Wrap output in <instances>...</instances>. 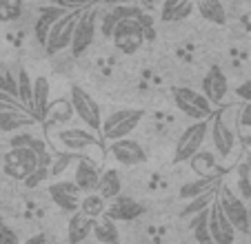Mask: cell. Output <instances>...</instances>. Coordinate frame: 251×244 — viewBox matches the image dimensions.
Instances as JSON below:
<instances>
[{"mask_svg": "<svg viewBox=\"0 0 251 244\" xmlns=\"http://www.w3.org/2000/svg\"><path fill=\"white\" fill-rule=\"evenodd\" d=\"M69 104L74 109V116H78L87 124L89 131H100L102 127V116H100V107L91 94H87L82 87H71L69 91Z\"/></svg>", "mask_w": 251, "mask_h": 244, "instance_id": "obj_6", "label": "cell"}, {"mask_svg": "<svg viewBox=\"0 0 251 244\" xmlns=\"http://www.w3.org/2000/svg\"><path fill=\"white\" fill-rule=\"evenodd\" d=\"M38 169V155L31 149H9L2 155V171L14 180H27Z\"/></svg>", "mask_w": 251, "mask_h": 244, "instance_id": "obj_9", "label": "cell"}, {"mask_svg": "<svg viewBox=\"0 0 251 244\" xmlns=\"http://www.w3.org/2000/svg\"><path fill=\"white\" fill-rule=\"evenodd\" d=\"M31 82V118L36 122H43L49 107V89L51 87H49V80L45 75H36Z\"/></svg>", "mask_w": 251, "mask_h": 244, "instance_id": "obj_19", "label": "cell"}, {"mask_svg": "<svg viewBox=\"0 0 251 244\" xmlns=\"http://www.w3.org/2000/svg\"><path fill=\"white\" fill-rule=\"evenodd\" d=\"M31 85L33 82L29 78V73L25 69H20L16 73V98H18L23 111L29 113V116H31Z\"/></svg>", "mask_w": 251, "mask_h": 244, "instance_id": "obj_27", "label": "cell"}, {"mask_svg": "<svg viewBox=\"0 0 251 244\" xmlns=\"http://www.w3.org/2000/svg\"><path fill=\"white\" fill-rule=\"evenodd\" d=\"M53 145H58L60 149H65L67 153H78L82 149H89V146L98 145V136L89 129H82V127H67L56 131L53 136Z\"/></svg>", "mask_w": 251, "mask_h": 244, "instance_id": "obj_11", "label": "cell"}, {"mask_svg": "<svg viewBox=\"0 0 251 244\" xmlns=\"http://www.w3.org/2000/svg\"><path fill=\"white\" fill-rule=\"evenodd\" d=\"M23 16V2L18 0H0V23H14Z\"/></svg>", "mask_w": 251, "mask_h": 244, "instance_id": "obj_33", "label": "cell"}, {"mask_svg": "<svg viewBox=\"0 0 251 244\" xmlns=\"http://www.w3.org/2000/svg\"><path fill=\"white\" fill-rule=\"evenodd\" d=\"M94 235L98 242L102 244H120V231L116 226V222H111L107 216H102L100 220H96Z\"/></svg>", "mask_w": 251, "mask_h": 244, "instance_id": "obj_28", "label": "cell"}, {"mask_svg": "<svg viewBox=\"0 0 251 244\" xmlns=\"http://www.w3.org/2000/svg\"><path fill=\"white\" fill-rule=\"evenodd\" d=\"M196 9H198V14L211 24L223 27V24L227 23V11H225V5L220 0H200L198 5H196Z\"/></svg>", "mask_w": 251, "mask_h": 244, "instance_id": "obj_26", "label": "cell"}, {"mask_svg": "<svg viewBox=\"0 0 251 244\" xmlns=\"http://www.w3.org/2000/svg\"><path fill=\"white\" fill-rule=\"evenodd\" d=\"M142 118H145V109L127 107V109L111 111L109 116L102 120L100 136H102V140L109 142V145L116 140H125V138H129L136 131V127L142 122Z\"/></svg>", "mask_w": 251, "mask_h": 244, "instance_id": "obj_1", "label": "cell"}, {"mask_svg": "<svg viewBox=\"0 0 251 244\" xmlns=\"http://www.w3.org/2000/svg\"><path fill=\"white\" fill-rule=\"evenodd\" d=\"M9 109H16V111H23L20 102L14 98V96L5 94V91H0V111H9Z\"/></svg>", "mask_w": 251, "mask_h": 244, "instance_id": "obj_38", "label": "cell"}, {"mask_svg": "<svg viewBox=\"0 0 251 244\" xmlns=\"http://www.w3.org/2000/svg\"><path fill=\"white\" fill-rule=\"evenodd\" d=\"M249 180H251V173H249Z\"/></svg>", "mask_w": 251, "mask_h": 244, "instance_id": "obj_43", "label": "cell"}, {"mask_svg": "<svg viewBox=\"0 0 251 244\" xmlns=\"http://www.w3.org/2000/svg\"><path fill=\"white\" fill-rule=\"evenodd\" d=\"M78 211H82L85 216L94 218V220H100V218L104 216V211H107V202H104L98 193H89V195L80 197V209H78Z\"/></svg>", "mask_w": 251, "mask_h": 244, "instance_id": "obj_29", "label": "cell"}, {"mask_svg": "<svg viewBox=\"0 0 251 244\" xmlns=\"http://www.w3.org/2000/svg\"><path fill=\"white\" fill-rule=\"evenodd\" d=\"M209 233H211L213 244H236V229L225 218L216 200L209 207Z\"/></svg>", "mask_w": 251, "mask_h": 244, "instance_id": "obj_16", "label": "cell"}, {"mask_svg": "<svg viewBox=\"0 0 251 244\" xmlns=\"http://www.w3.org/2000/svg\"><path fill=\"white\" fill-rule=\"evenodd\" d=\"M209 133V120L202 122H194L191 127H187L180 133L178 142H176V151H174V165H180V162H189L194 155L200 153L204 140H207Z\"/></svg>", "mask_w": 251, "mask_h": 244, "instance_id": "obj_5", "label": "cell"}, {"mask_svg": "<svg viewBox=\"0 0 251 244\" xmlns=\"http://www.w3.org/2000/svg\"><path fill=\"white\" fill-rule=\"evenodd\" d=\"M236 96L240 100H245V104L251 102V78L245 80V82H240V85L236 87Z\"/></svg>", "mask_w": 251, "mask_h": 244, "instance_id": "obj_41", "label": "cell"}, {"mask_svg": "<svg viewBox=\"0 0 251 244\" xmlns=\"http://www.w3.org/2000/svg\"><path fill=\"white\" fill-rule=\"evenodd\" d=\"M0 244H20V238L11 226L0 224Z\"/></svg>", "mask_w": 251, "mask_h": 244, "instance_id": "obj_37", "label": "cell"}, {"mask_svg": "<svg viewBox=\"0 0 251 244\" xmlns=\"http://www.w3.org/2000/svg\"><path fill=\"white\" fill-rule=\"evenodd\" d=\"M196 5L189 0H167L162 5V23H180L194 14Z\"/></svg>", "mask_w": 251, "mask_h": 244, "instance_id": "obj_24", "label": "cell"}, {"mask_svg": "<svg viewBox=\"0 0 251 244\" xmlns=\"http://www.w3.org/2000/svg\"><path fill=\"white\" fill-rule=\"evenodd\" d=\"M98 180H100L98 167H96L89 158H85V155L76 158V171H74V180H71V182L80 189L82 195L96 193V189H98Z\"/></svg>", "mask_w": 251, "mask_h": 244, "instance_id": "obj_17", "label": "cell"}, {"mask_svg": "<svg viewBox=\"0 0 251 244\" xmlns=\"http://www.w3.org/2000/svg\"><path fill=\"white\" fill-rule=\"evenodd\" d=\"M220 184H223V178H220L218 173L207 175V178L189 180V182H185V184L180 187V197L189 202V200H194V197L204 195V193H209V191H216Z\"/></svg>", "mask_w": 251, "mask_h": 244, "instance_id": "obj_21", "label": "cell"}, {"mask_svg": "<svg viewBox=\"0 0 251 244\" xmlns=\"http://www.w3.org/2000/svg\"><path fill=\"white\" fill-rule=\"evenodd\" d=\"M249 173H251V167L247 162H242L238 167V197L242 202L245 200H251V180H249Z\"/></svg>", "mask_w": 251, "mask_h": 244, "instance_id": "obj_34", "label": "cell"}, {"mask_svg": "<svg viewBox=\"0 0 251 244\" xmlns=\"http://www.w3.org/2000/svg\"><path fill=\"white\" fill-rule=\"evenodd\" d=\"M218 189H220V187H218ZM218 189H216V191L204 193V195L194 197V200H189V202H187V207L182 209V216H185V218H194V216H198L200 211H207V209L213 204L216 195H218Z\"/></svg>", "mask_w": 251, "mask_h": 244, "instance_id": "obj_31", "label": "cell"}, {"mask_svg": "<svg viewBox=\"0 0 251 244\" xmlns=\"http://www.w3.org/2000/svg\"><path fill=\"white\" fill-rule=\"evenodd\" d=\"M85 7L87 5L76 7V9H69L65 16H60V18L56 20V24L51 27V31H49V36H47V43H45V49H47L49 56L60 53L62 49H69L71 47V40H74V29H76L78 18H80V14H82V9H85Z\"/></svg>", "mask_w": 251, "mask_h": 244, "instance_id": "obj_4", "label": "cell"}, {"mask_svg": "<svg viewBox=\"0 0 251 244\" xmlns=\"http://www.w3.org/2000/svg\"><path fill=\"white\" fill-rule=\"evenodd\" d=\"M220 211L225 213L231 226L236 229V233H249L251 229V218H249V209L245 207V202L238 197V193H233L231 187L227 184H220L218 195H216Z\"/></svg>", "mask_w": 251, "mask_h": 244, "instance_id": "obj_2", "label": "cell"}, {"mask_svg": "<svg viewBox=\"0 0 251 244\" xmlns=\"http://www.w3.org/2000/svg\"><path fill=\"white\" fill-rule=\"evenodd\" d=\"M200 94L207 98V102L211 107L220 104L229 94V80L225 75V71L220 67H211V69L204 73L202 85H200Z\"/></svg>", "mask_w": 251, "mask_h": 244, "instance_id": "obj_14", "label": "cell"}, {"mask_svg": "<svg viewBox=\"0 0 251 244\" xmlns=\"http://www.w3.org/2000/svg\"><path fill=\"white\" fill-rule=\"evenodd\" d=\"M80 189L71 180H58V182L49 184V197L51 202L56 204L60 211H67V213H74L80 209Z\"/></svg>", "mask_w": 251, "mask_h": 244, "instance_id": "obj_12", "label": "cell"}, {"mask_svg": "<svg viewBox=\"0 0 251 244\" xmlns=\"http://www.w3.org/2000/svg\"><path fill=\"white\" fill-rule=\"evenodd\" d=\"M69 11V7L62 5H49V7H40L38 9V18H36V24H33V33H36V40L45 47L47 43V36L51 31V27L56 24V20L60 16H65Z\"/></svg>", "mask_w": 251, "mask_h": 244, "instance_id": "obj_18", "label": "cell"}, {"mask_svg": "<svg viewBox=\"0 0 251 244\" xmlns=\"http://www.w3.org/2000/svg\"><path fill=\"white\" fill-rule=\"evenodd\" d=\"M74 118V109H71V104H69V100H56V102H49V107H47V113H45V120H43V124H45V129H51L53 124H67V122Z\"/></svg>", "mask_w": 251, "mask_h": 244, "instance_id": "obj_23", "label": "cell"}, {"mask_svg": "<svg viewBox=\"0 0 251 244\" xmlns=\"http://www.w3.org/2000/svg\"><path fill=\"white\" fill-rule=\"evenodd\" d=\"M109 155L123 167H138V165H142V162H147V149L138 140H131V138L111 142Z\"/></svg>", "mask_w": 251, "mask_h": 244, "instance_id": "obj_13", "label": "cell"}, {"mask_svg": "<svg viewBox=\"0 0 251 244\" xmlns=\"http://www.w3.org/2000/svg\"><path fill=\"white\" fill-rule=\"evenodd\" d=\"M33 118L25 111H16V109H9V111H0V133H11L18 131V129L27 127V124H33Z\"/></svg>", "mask_w": 251, "mask_h": 244, "instance_id": "obj_25", "label": "cell"}, {"mask_svg": "<svg viewBox=\"0 0 251 244\" xmlns=\"http://www.w3.org/2000/svg\"><path fill=\"white\" fill-rule=\"evenodd\" d=\"M120 191H123L120 173H118L116 169H104L102 173H100L98 189H96V193H98V195L102 197L104 202H111L114 197H118V195H120Z\"/></svg>", "mask_w": 251, "mask_h": 244, "instance_id": "obj_22", "label": "cell"}, {"mask_svg": "<svg viewBox=\"0 0 251 244\" xmlns=\"http://www.w3.org/2000/svg\"><path fill=\"white\" fill-rule=\"evenodd\" d=\"M191 231H194V238L198 244H213L211 233H209V209L207 211H200L198 216L191 218Z\"/></svg>", "mask_w": 251, "mask_h": 244, "instance_id": "obj_30", "label": "cell"}, {"mask_svg": "<svg viewBox=\"0 0 251 244\" xmlns=\"http://www.w3.org/2000/svg\"><path fill=\"white\" fill-rule=\"evenodd\" d=\"M23 244H47V235H45V233H36V235H31L29 240H25Z\"/></svg>", "mask_w": 251, "mask_h": 244, "instance_id": "obj_42", "label": "cell"}, {"mask_svg": "<svg viewBox=\"0 0 251 244\" xmlns=\"http://www.w3.org/2000/svg\"><path fill=\"white\" fill-rule=\"evenodd\" d=\"M98 23H100V33H102L104 38H111V33H114V29L118 27L120 20L116 18V14L111 9H107L104 14L98 16Z\"/></svg>", "mask_w": 251, "mask_h": 244, "instance_id": "obj_35", "label": "cell"}, {"mask_svg": "<svg viewBox=\"0 0 251 244\" xmlns=\"http://www.w3.org/2000/svg\"><path fill=\"white\" fill-rule=\"evenodd\" d=\"M189 162H191L194 171L200 175V178H207V175L216 173V160H213L211 153H204V151H200V153L194 155Z\"/></svg>", "mask_w": 251, "mask_h": 244, "instance_id": "obj_32", "label": "cell"}, {"mask_svg": "<svg viewBox=\"0 0 251 244\" xmlns=\"http://www.w3.org/2000/svg\"><path fill=\"white\" fill-rule=\"evenodd\" d=\"M142 213H145V204H142V202H138L136 197H131V195H123V193H120L118 197H114V200L107 204L104 216L109 218L111 222H133V220H138Z\"/></svg>", "mask_w": 251, "mask_h": 244, "instance_id": "obj_15", "label": "cell"}, {"mask_svg": "<svg viewBox=\"0 0 251 244\" xmlns=\"http://www.w3.org/2000/svg\"><path fill=\"white\" fill-rule=\"evenodd\" d=\"M238 124L245 129H251V102L242 104L240 113H238Z\"/></svg>", "mask_w": 251, "mask_h": 244, "instance_id": "obj_40", "label": "cell"}, {"mask_svg": "<svg viewBox=\"0 0 251 244\" xmlns=\"http://www.w3.org/2000/svg\"><path fill=\"white\" fill-rule=\"evenodd\" d=\"M98 16H100V11L91 5H87L82 9L76 29H74V40H71V47H69L74 56H82L94 45L96 29H98Z\"/></svg>", "mask_w": 251, "mask_h": 244, "instance_id": "obj_7", "label": "cell"}, {"mask_svg": "<svg viewBox=\"0 0 251 244\" xmlns=\"http://www.w3.org/2000/svg\"><path fill=\"white\" fill-rule=\"evenodd\" d=\"M209 133H211L213 149L220 158H229L236 149V129L231 127V122H227L223 111H213L209 118Z\"/></svg>", "mask_w": 251, "mask_h": 244, "instance_id": "obj_8", "label": "cell"}, {"mask_svg": "<svg viewBox=\"0 0 251 244\" xmlns=\"http://www.w3.org/2000/svg\"><path fill=\"white\" fill-rule=\"evenodd\" d=\"M49 178V167H38V169L33 171L31 175H29L27 180H25V187L29 189H36L40 182H45V180Z\"/></svg>", "mask_w": 251, "mask_h": 244, "instance_id": "obj_36", "label": "cell"}, {"mask_svg": "<svg viewBox=\"0 0 251 244\" xmlns=\"http://www.w3.org/2000/svg\"><path fill=\"white\" fill-rule=\"evenodd\" d=\"M96 220L89 216H85L82 211H76L69 218V224H67V242L69 244H80L94 233Z\"/></svg>", "mask_w": 251, "mask_h": 244, "instance_id": "obj_20", "label": "cell"}, {"mask_svg": "<svg viewBox=\"0 0 251 244\" xmlns=\"http://www.w3.org/2000/svg\"><path fill=\"white\" fill-rule=\"evenodd\" d=\"M171 98H174L176 107L196 122L209 120L213 116V107L207 102V98L200 91L191 89V87H174L171 89Z\"/></svg>", "mask_w": 251, "mask_h": 244, "instance_id": "obj_3", "label": "cell"}, {"mask_svg": "<svg viewBox=\"0 0 251 244\" xmlns=\"http://www.w3.org/2000/svg\"><path fill=\"white\" fill-rule=\"evenodd\" d=\"M33 142V136H29V133H20V136H14L9 140L11 149H29V145Z\"/></svg>", "mask_w": 251, "mask_h": 244, "instance_id": "obj_39", "label": "cell"}, {"mask_svg": "<svg viewBox=\"0 0 251 244\" xmlns=\"http://www.w3.org/2000/svg\"><path fill=\"white\" fill-rule=\"evenodd\" d=\"M111 43H114V47L118 51L131 56L145 45V29L140 27L138 20H123L111 33Z\"/></svg>", "mask_w": 251, "mask_h": 244, "instance_id": "obj_10", "label": "cell"}]
</instances>
